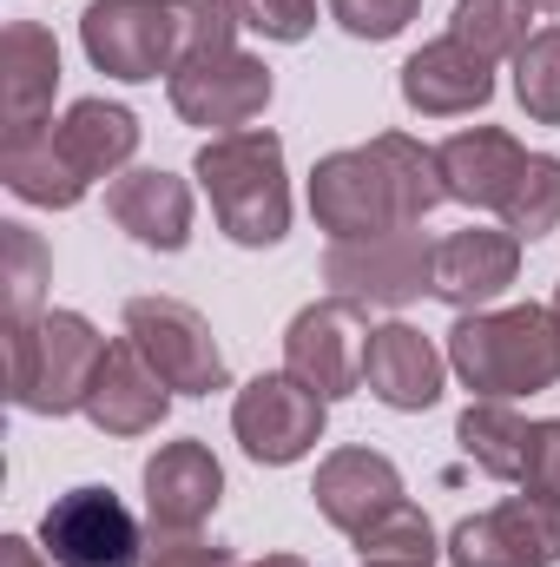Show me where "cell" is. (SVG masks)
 I'll list each match as a JSON object with an SVG mask.
<instances>
[{
  "mask_svg": "<svg viewBox=\"0 0 560 567\" xmlns=\"http://www.w3.org/2000/svg\"><path fill=\"white\" fill-rule=\"evenodd\" d=\"M442 198H448L442 165L409 133H376L370 145L317 158V172H310V212H317V231H330V238L409 231Z\"/></svg>",
  "mask_w": 560,
  "mask_h": 567,
  "instance_id": "obj_1",
  "label": "cell"
},
{
  "mask_svg": "<svg viewBox=\"0 0 560 567\" xmlns=\"http://www.w3.org/2000/svg\"><path fill=\"white\" fill-rule=\"evenodd\" d=\"M448 370H455L481 403L541 396V390L560 383V317L548 303L468 310V317L448 330Z\"/></svg>",
  "mask_w": 560,
  "mask_h": 567,
  "instance_id": "obj_2",
  "label": "cell"
},
{
  "mask_svg": "<svg viewBox=\"0 0 560 567\" xmlns=\"http://www.w3.org/2000/svg\"><path fill=\"white\" fill-rule=\"evenodd\" d=\"M198 185L225 225L231 245L245 251H271L290 231V178H283V140L265 126L245 133H218L198 145Z\"/></svg>",
  "mask_w": 560,
  "mask_h": 567,
  "instance_id": "obj_3",
  "label": "cell"
},
{
  "mask_svg": "<svg viewBox=\"0 0 560 567\" xmlns=\"http://www.w3.org/2000/svg\"><path fill=\"white\" fill-rule=\"evenodd\" d=\"M106 350L113 343L80 310H46L33 323H7V396L33 416H73V410H86Z\"/></svg>",
  "mask_w": 560,
  "mask_h": 567,
  "instance_id": "obj_4",
  "label": "cell"
},
{
  "mask_svg": "<svg viewBox=\"0 0 560 567\" xmlns=\"http://www.w3.org/2000/svg\"><path fill=\"white\" fill-rule=\"evenodd\" d=\"M323 284L330 297H350V303H376V310H403L435 290V245L409 231H376V238H330L323 251Z\"/></svg>",
  "mask_w": 560,
  "mask_h": 567,
  "instance_id": "obj_5",
  "label": "cell"
},
{
  "mask_svg": "<svg viewBox=\"0 0 560 567\" xmlns=\"http://www.w3.org/2000/svg\"><path fill=\"white\" fill-rule=\"evenodd\" d=\"M363 357H370V323H363V303L350 297H317L283 330V370L323 403L363 390Z\"/></svg>",
  "mask_w": 560,
  "mask_h": 567,
  "instance_id": "obj_6",
  "label": "cell"
},
{
  "mask_svg": "<svg viewBox=\"0 0 560 567\" xmlns=\"http://www.w3.org/2000/svg\"><path fill=\"white\" fill-rule=\"evenodd\" d=\"M126 337H133V350H139L178 396H211L231 377L211 323L191 303H178V297H133L126 303Z\"/></svg>",
  "mask_w": 560,
  "mask_h": 567,
  "instance_id": "obj_7",
  "label": "cell"
},
{
  "mask_svg": "<svg viewBox=\"0 0 560 567\" xmlns=\"http://www.w3.org/2000/svg\"><path fill=\"white\" fill-rule=\"evenodd\" d=\"M448 567H554L560 561V502L548 495H508L468 522H455V535L442 542Z\"/></svg>",
  "mask_w": 560,
  "mask_h": 567,
  "instance_id": "obj_8",
  "label": "cell"
},
{
  "mask_svg": "<svg viewBox=\"0 0 560 567\" xmlns=\"http://www.w3.org/2000/svg\"><path fill=\"white\" fill-rule=\"evenodd\" d=\"M40 548L53 567H139V515L113 488H73L40 515Z\"/></svg>",
  "mask_w": 560,
  "mask_h": 567,
  "instance_id": "obj_9",
  "label": "cell"
},
{
  "mask_svg": "<svg viewBox=\"0 0 560 567\" xmlns=\"http://www.w3.org/2000/svg\"><path fill=\"white\" fill-rule=\"evenodd\" d=\"M80 47L113 80H158V73L172 80L178 66L172 0H93L80 13Z\"/></svg>",
  "mask_w": 560,
  "mask_h": 567,
  "instance_id": "obj_10",
  "label": "cell"
},
{
  "mask_svg": "<svg viewBox=\"0 0 560 567\" xmlns=\"http://www.w3.org/2000/svg\"><path fill=\"white\" fill-rule=\"evenodd\" d=\"M323 410H330V403H323L317 390H303L290 370H278V377H251V383L238 390L231 429H238V442H245L251 462L290 468V462H303V455L323 442Z\"/></svg>",
  "mask_w": 560,
  "mask_h": 567,
  "instance_id": "obj_11",
  "label": "cell"
},
{
  "mask_svg": "<svg viewBox=\"0 0 560 567\" xmlns=\"http://www.w3.org/2000/svg\"><path fill=\"white\" fill-rule=\"evenodd\" d=\"M265 106H271V66H265L258 53H245V47L185 60V66L172 73V113H178L185 126L245 133Z\"/></svg>",
  "mask_w": 560,
  "mask_h": 567,
  "instance_id": "obj_12",
  "label": "cell"
},
{
  "mask_svg": "<svg viewBox=\"0 0 560 567\" xmlns=\"http://www.w3.org/2000/svg\"><path fill=\"white\" fill-rule=\"evenodd\" d=\"M218 502H225V468L198 435L165 442L145 462V522L158 535H198Z\"/></svg>",
  "mask_w": 560,
  "mask_h": 567,
  "instance_id": "obj_13",
  "label": "cell"
},
{
  "mask_svg": "<svg viewBox=\"0 0 560 567\" xmlns=\"http://www.w3.org/2000/svg\"><path fill=\"white\" fill-rule=\"evenodd\" d=\"M435 165H442V192L468 212H508L521 172H528V145L501 126H468L455 140L435 145Z\"/></svg>",
  "mask_w": 560,
  "mask_h": 567,
  "instance_id": "obj_14",
  "label": "cell"
},
{
  "mask_svg": "<svg viewBox=\"0 0 560 567\" xmlns=\"http://www.w3.org/2000/svg\"><path fill=\"white\" fill-rule=\"evenodd\" d=\"M403 100L422 120H462L481 113L495 100V60H481L475 47H462L455 33L428 40L422 53L403 60Z\"/></svg>",
  "mask_w": 560,
  "mask_h": 567,
  "instance_id": "obj_15",
  "label": "cell"
},
{
  "mask_svg": "<svg viewBox=\"0 0 560 567\" xmlns=\"http://www.w3.org/2000/svg\"><path fill=\"white\" fill-rule=\"evenodd\" d=\"M310 495H317V515H323L330 528H343L350 542H356L370 522H383L396 502H409L396 462L376 455V449H336V455H323Z\"/></svg>",
  "mask_w": 560,
  "mask_h": 567,
  "instance_id": "obj_16",
  "label": "cell"
},
{
  "mask_svg": "<svg viewBox=\"0 0 560 567\" xmlns=\"http://www.w3.org/2000/svg\"><path fill=\"white\" fill-rule=\"evenodd\" d=\"M521 271V238L501 225H468V231H448L435 245V297L455 303L462 317L468 310H488Z\"/></svg>",
  "mask_w": 560,
  "mask_h": 567,
  "instance_id": "obj_17",
  "label": "cell"
},
{
  "mask_svg": "<svg viewBox=\"0 0 560 567\" xmlns=\"http://www.w3.org/2000/svg\"><path fill=\"white\" fill-rule=\"evenodd\" d=\"M53 86H60V40L40 27V20H13L7 40H0V120L13 133H40L53 126Z\"/></svg>",
  "mask_w": 560,
  "mask_h": 567,
  "instance_id": "obj_18",
  "label": "cell"
},
{
  "mask_svg": "<svg viewBox=\"0 0 560 567\" xmlns=\"http://www.w3.org/2000/svg\"><path fill=\"white\" fill-rule=\"evenodd\" d=\"M106 212L145 251H185L191 245V185L178 172H158V165L120 172L106 185Z\"/></svg>",
  "mask_w": 560,
  "mask_h": 567,
  "instance_id": "obj_19",
  "label": "cell"
},
{
  "mask_svg": "<svg viewBox=\"0 0 560 567\" xmlns=\"http://www.w3.org/2000/svg\"><path fill=\"white\" fill-rule=\"evenodd\" d=\"M363 390L383 410H435L442 403V350L422 337L416 323H383L370 330V357H363Z\"/></svg>",
  "mask_w": 560,
  "mask_h": 567,
  "instance_id": "obj_20",
  "label": "cell"
},
{
  "mask_svg": "<svg viewBox=\"0 0 560 567\" xmlns=\"http://www.w3.org/2000/svg\"><path fill=\"white\" fill-rule=\"evenodd\" d=\"M165 410H172V383L133 350V337H120L106 350L100 377H93V396H86L93 429H106V435H145V429L165 423Z\"/></svg>",
  "mask_w": 560,
  "mask_h": 567,
  "instance_id": "obj_21",
  "label": "cell"
},
{
  "mask_svg": "<svg viewBox=\"0 0 560 567\" xmlns=\"http://www.w3.org/2000/svg\"><path fill=\"white\" fill-rule=\"evenodd\" d=\"M53 152L73 172V185L93 192L100 178H120L126 158L139 152V120L126 106H106V100H73L66 120H53Z\"/></svg>",
  "mask_w": 560,
  "mask_h": 567,
  "instance_id": "obj_22",
  "label": "cell"
},
{
  "mask_svg": "<svg viewBox=\"0 0 560 567\" xmlns=\"http://www.w3.org/2000/svg\"><path fill=\"white\" fill-rule=\"evenodd\" d=\"M455 442H462V455L481 468V475H495V482H528V455H535V423L528 416H515L508 403H468L462 416H455Z\"/></svg>",
  "mask_w": 560,
  "mask_h": 567,
  "instance_id": "obj_23",
  "label": "cell"
},
{
  "mask_svg": "<svg viewBox=\"0 0 560 567\" xmlns=\"http://www.w3.org/2000/svg\"><path fill=\"white\" fill-rule=\"evenodd\" d=\"M0 178H7L13 198H27V205H40V212H73V205L86 198V185H73V172H66L60 152H53V126L0 140Z\"/></svg>",
  "mask_w": 560,
  "mask_h": 567,
  "instance_id": "obj_24",
  "label": "cell"
},
{
  "mask_svg": "<svg viewBox=\"0 0 560 567\" xmlns=\"http://www.w3.org/2000/svg\"><path fill=\"white\" fill-rule=\"evenodd\" d=\"M535 0H455L448 13V33L462 47H475L481 60H515L528 40H535Z\"/></svg>",
  "mask_w": 560,
  "mask_h": 567,
  "instance_id": "obj_25",
  "label": "cell"
},
{
  "mask_svg": "<svg viewBox=\"0 0 560 567\" xmlns=\"http://www.w3.org/2000/svg\"><path fill=\"white\" fill-rule=\"evenodd\" d=\"M356 561L363 567H435L442 561V542H435V528H428V515L416 502H396L383 522H370L356 535Z\"/></svg>",
  "mask_w": 560,
  "mask_h": 567,
  "instance_id": "obj_26",
  "label": "cell"
},
{
  "mask_svg": "<svg viewBox=\"0 0 560 567\" xmlns=\"http://www.w3.org/2000/svg\"><path fill=\"white\" fill-rule=\"evenodd\" d=\"M0 251H7V323H33V317H46V271H53V258H46V245H40V231H27V225H0Z\"/></svg>",
  "mask_w": 560,
  "mask_h": 567,
  "instance_id": "obj_27",
  "label": "cell"
},
{
  "mask_svg": "<svg viewBox=\"0 0 560 567\" xmlns=\"http://www.w3.org/2000/svg\"><path fill=\"white\" fill-rule=\"evenodd\" d=\"M515 100L535 126H560V27H541L515 53Z\"/></svg>",
  "mask_w": 560,
  "mask_h": 567,
  "instance_id": "obj_28",
  "label": "cell"
},
{
  "mask_svg": "<svg viewBox=\"0 0 560 567\" xmlns=\"http://www.w3.org/2000/svg\"><path fill=\"white\" fill-rule=\"evenodd\" d=\"M501 225L515 238H548V231H560V158L554 152H528V172H521Z\"/></svg>",
  "mask_w": 560,
  "mask_h": 567,
  "instance_id": "obj_29",
  "label": "cell"
},
{
  "mask_svg": "<svg viewBox=\"0 0 560 567\" xmlns=\"http://www.w3.org/2000/svg\"><path fill=\"white\" fill-rule=\"evenodd\" d=\"M172 33H178V66H185V60L238 47V13H231V0H172Z\"/></svg>",
  "mask_w": 560,
  "mask_h": 567,
  "instance_id": "obj_30",
  "label": "cell"
},
{
  "mask_svg": "<svg viewBox=\"0 0 560 567\" xmlns=\"http://www.w3.org/2000/svg\"><path fill=\"white\" fill-rule=\"evenodd\" d=\"M231 13H238V27L283 40V47L310 40V27H317V0H231Z\"/></svg>",
  "mask_w": 560,
  "mask_h": 567,
  "instance_id": "obj_31",
  "label": "cell"
},
{
  "mask_svg": "<svg viewBox=\"0 0 560 567\" xmlns=\"http://www.w3.org/2000/svg\"><path fill=\"white\" fill-rule=\"evenodd\" d=\"M336 27L356 33V40H396L409 20L422 13V0H330Z\"/></svg>",
  "mask_w": 560,
  "mask_h": 567,
  "instance_id": "obj_32",
  "label": "cell"
},
{
  "mask_svg": "<svg viewBox=\"0 0 560 567\" xmlns=\"http://www.w3.org/2000/svg\"><path fill=\"white\" fill-rule=\"evenodd\" d=\"M139 567H238L231 561V548H218V542H191V535H158L152 548H145Z\"/></svg>",
  "mask_w": 560,
  "mask_h": 567,
  "instance_id": "obj_33",
  "label": "cell"
},
{
  "mask_svg": "<svg viewBox=\"0 0 560 567\" xmlns=\"http://www.w3.org/2000/svg\"><path fill=\"white\" fill-rule=\"evenodd\" d=\"M528 495L560 502V423H535V455H528Z\"/></svg>",
  "mask_w": 560,
  "mask_h": 567,
  "instance_id": "obj_34",
  "label": "cell"
},
{
  "mask_svg": "<svg viewBox=\"0 0 560 567\" xmlns=\"http://www.w3.org/2000/svg\"><path fill=\"white\" fill-rule=\"evenodd\" d=\"M0 567H53V561H40V548H33V542L7 535V542H0Z\"/></svg>",
  "mask_w": 560,
  "mask_h": 567,
  "instance_id": "obj_35",
  "label": "cell"
},
{
  "mask_svg": "<svg viewBox=\"0 0 560 567\" xmlns=\"http://www.w3.org/2000/svg\"><path fill=\"white\" fill-rule=\"evenodd\" d=\"M245 567H303L297 555H265V561H245Z\"/></svg>",
  "mask_w": 560,
  "mask_h": 567,
  "instance_id": "obj_36",
  "label": "cell"
},
{
  "mask_svg": "<svg viewBox=\"0 0 560 567\" xmlns=\"http://www.w3.org/2000/svg\"><path fill=\"white\" fill-rule=\"evenodd\" d=\"M535 7H548V13H560V0H535Z\"/></svg>",
  "mask_w": 560,
  "mask_h": 567,
  "instance_id": "obj_37",
  "label": "cell"
},
{
  "mask_svg": "<svg viewBox=\"0 0 560 567\" xmlns=\"http://www.w3.org/2000/svg\"><path fill=\"white\" fill-rule=\"evenodd\" d=\"M554 317H560V290H554Z\"/></svg>",
  "mask_w": 560,
  "mask_h": 567,
  "instance_id": "obj_38",
  "label": "cell"
}]
</instances>
